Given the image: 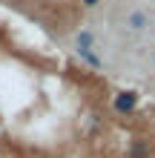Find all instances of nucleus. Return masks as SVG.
Returning a JSON list of instances; mask_svg holds the SVG:
<instances>
[{"mask_svg":"<svg viewBox=\"0 0 155 158\" xmlns=\"http://www.w3.org/2000/svg\"><path fill=\"white\" fill-rule=\"evenodd\" d=\"M112 106H115V112H121V115H129V112H135V106H138V92H132V89L115 92Z\"/></svg>","mask_w":155,"mask_h":158,"instance_id":"nucleus-1","label":"nucleus"},{"mask_svg":"<svg viewBox=\"0 0 155 158\" xmlns=\"http://www.w3.org/2000/svg\"><path fill=\"white\" fill-rule=\"evenodd\" d=\"M147 23H149V17L144 15V12H129V17H126V26H129L132 32H141Z\"/></svg>","mask_w":155,"mask_h":158,"instance_id":"nucleus-2","label":"nucleus"},{"mask_svg":"<svg viewBox=\"0 0 155 158\" xmlns=\"http://www.w3.org/2000/svg\"><path fill=\"white\" fill-rule=\"evenodd\" d=\"M80 55V60H86L89 66H95V69H101V60H98V55H92V49H78Z\"/></svg>","mask_w":155,"mask_h":158,"instance_id":"nucleus-3","label":"nucleus"},{"mask_svg":"<svg viewBox=\"0 0 155 158\" xmlns=\"http://www.w3.org/2000/svg\"><path fill=\"white\" fill-rule=\"evenodd\" d=\"M75 43H78V49H92L95 38H92V32H80L78 38H75Z\"/></svg>","mask_w":155,"mask_h":158,"instance_id":"nucleus-4","label":"nucleus"},{"mask_svg":"<svg viewBox=\"0 0 155 158\" xmlns=\"http://www.w3.org/2000/svg\"><path fill=\"white\" fill-rule=\"evenodd\" d=\"M80 6H84V9H98L101 0H80Z\"/></svg>","mask_w":155,"mask_h":158,"instance_id":"nucleus-5","label":"nucleus"}]
</instances>
